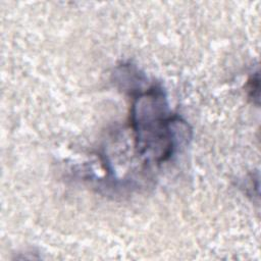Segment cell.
<instances>
[{"label": "cell", "instance_id": "6da1fadb", "mask_svg": "<svg viewBox=\"0 0 261 261\" xmlns=\"http://www.w3.org/2000/svg\"><path fill=\"white\" fill-rule=\"evenodd\" d=\"M130 125L140 156L160 164L172 157L178 144L177 130L187 124L171 115L162 88L153 85L134 98Z\"/></svg>", "mask_w": 261, "mask_h": 261}, {"label": "cell", "instance_id": "7a4b0ae2", "mask_svg": "<svg viewBox=\"0 0 261 261\" xmlns=\"http://www.w3.org/2000/svg\"><path fill=\"white\" fill-rule=\"evenodd\" d=\"M258 84H259L258 83V72H255V74H253L251 76V79L248 81V84H247V89L250 93V97L256 98L254 95V92H256V94L258 95Z\"/></svg>", "mask_w": 261, "mask_h": 261}]
</instances>
